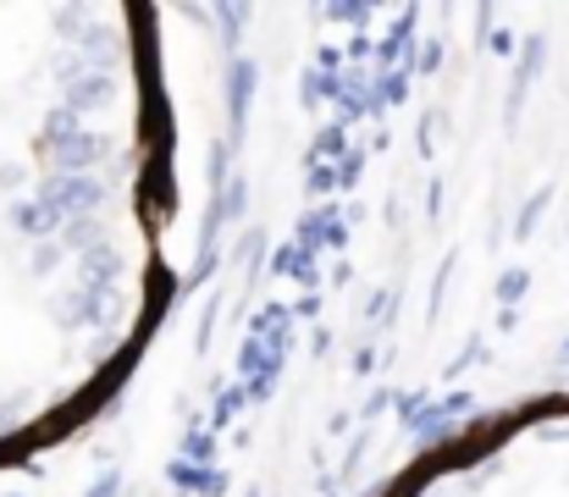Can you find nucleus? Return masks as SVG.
<instances>
[{
	"label": "nucleus",
	"instance_id": "1",
	"mask_svg": "<svg viewBox=\"0 0 569 497\" xmlns=\"http://www.w3.org/2000/svg\"><path fill=\"white\" fill-rule=\"evenodd\" d=\"M50 221H56V216H50L44 205H17V227H22V232H44Z\"/></svg>",
	"mask_w": 569,
	"mask_h": 497
}]
</instances>
